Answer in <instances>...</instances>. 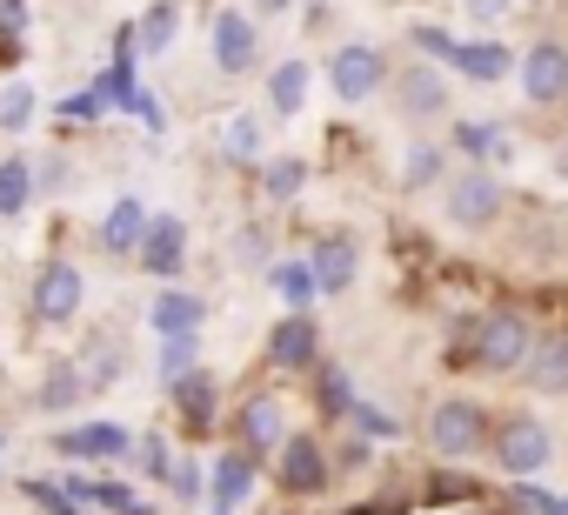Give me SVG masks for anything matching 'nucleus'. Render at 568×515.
Here are the masks:
<instances>
[{"label":"nucleus","mask_w":568,"mask_h":515,"mask_svg":"<svg viewBox=\"0 0 568 515\" xmlns=\"http://www.w3.org/2000/svg\"><path fill=\"white\" fill-rule=\"evenodd\" d=\"M528 342H535V322H528V315H515V309H488V315L468 329L462 362L481 368V375H508V368H521Z\"/></svg>","instance_id":"obj_1"},{"label":"nucleus","mask_w":568,"mask_h":515,"mask_svg":"<svg viewBox=\"0 0 568 515\" xmlns=\"http://www.w3.org/2000/svg\"><path fill=\"white\" fill-rule=\"evenodd\" d=\"M488 428H495V415H488L481 402L448 395V402L428 415V448H435L442 462H468V455H481V448H488Z\"/></svg>","instance_id":"obj_2"},{"label":"nucleus","mask_w":568,"mask_h":515,"mask_svg":"<svg viewBox=\"0 0 568 515\" xmlns=\"http://www.w3.org/2000/svg\"><path fill=\"white\" fill-rule=\"evenodd\" d=\"M81 302H88V275L74 262H41V275L28 282V322H41V329L74 322Z\"/></svg>","instance_id":"obj_3"},{"label":"nucleus","mask_w":568,"mask_h":515,"mask_svg":"<svg viewBox=\"0 0 568 515\" xmlns=\"http://www.w3.org/2000/svg\"><path fill=\"white\" fill-rule=\"evenodd\" d=\"M488 455H495L501 475H541L548 455H555V435H548L535 415H508V422L488 428Z\"/></svg>","instance_id":"obj_4"},{"label":"nucleus","mask_w":568,"mask_h":515,"mask_svg":"<svg viewBox=\"0 0 568 515\" xmlns=\"http://www.w3.org/2000/svg\"><path fill=\"white\" fill-rule=\"evenodd\" d=\"M382 81H388V54H382V48H368V41L335 48V61H328V88H335L348 108H355V101H375Z\"/></svg>","instance_id":"obj_5"},{"label":"nucleus","mask_w":568,"mask_h":515,"mask_svg":"<svg viewBox=\"0 0 568 515\" xmlns=\"http://www.w3.org/2000/svg\"><path fill=\"white\" fill-rule=\"evenodd\" d=\"M134 262H141L148 275L174 282V275L187 269V221H181V214H148V228H141V241H134Z\"/></svg>","instance_id":"obj_6"},{"label":"nucleus","mask_w":568,"mask_h":515,"mask_svg":"<svg viewBox=\"0 0 568 515\" xmlns=\"http://www.w3.org/2000/svg\"><path fill=\"white\" fill-rule=\"evenodd\" d=\"M501 214V174H488L481 161L468 168V174H455V188H448V221L455 228H488Z\"/></svg>","instance_id":"obj_7"},{"label":"nucleus","mask_w":568,"mask_h":515,"mask_svg":"<svg viewBox=\"0 0 568 515\" xmlns=\"http://www.w3.org/2000/svg\"><path fill=\"white\" fill-rule=\"evenodd\" d=\"M274 475H281V488H288V495H322V482H328V455H322V442H315V435H281V448H274Z\"/></svg>","instance_id":"obj_8"},{"label":"nucleus","mask_w":568,"mask_h":515,"mask_svg":"<svg viewBox=\"0 0 568 515\" xmlns=\"http://www.w3.org/2000/svg\"><path fill=\"white\" fill-rule=\"evenodd\" d=\"M521 94H528L535 108L568 101V48H561V41H535V48L521 54Z\"/></svg>","instance_id":"obj_9"},{"label":"nucleus","mask_w":568,"mask_h":515,"mask_svg":"<svg viewBox=\"0 0 568 515\" xmlns=\"http://www.w3.org/2000/svg\"><path fill=\"white\" fill-rule=\"evenodd\" d=\"M281 435H288V415H281V402L261 388V395H247L241 402V415H234V442H241V455H274L281 448Z\"/></svg>","instance_id":"obj_10"},{"label":"nucleus","mask_w":568,"mask_h":515,"mask_svg":"<svg viewBox=\"0 0 568 515\" xmlns=\"http://www.w3.org/2000/svg\"><path fill=\"white\" fill-rule=\"evenodd\" d=\"M254 61H261L254 21H247L241 8H221V14H214V68H221V74H254Z\"/></svg>","instance_id":"obj_11"},{"label":"nucleus","mask_w":568,"mask_h":515,"mask_svg":"<svg viewBox=\"0 0 568 515\" xmlns=\"http://www.w3.org/2000/svg\"><path fill=\"white\" fill-rule=\"evenodd\" d=\"M54 448H61L68 462H121V455L134 448V435H128L121 422H74V428L54 435Z\"/></svg>","instance_id":"obj_12"},{"label":"nucleus","mask_w":568,"mask_h":515,"mask_svg":"<svg viewBox=\"0 0 568 515\" xmlns=\"http://www.w3.org/2000/svg\"><path fill=\"white\" fill-rule=\"evenodd\" d=\"M355 269H362L355 234H322L315 254H308V275H315L322 295H348V289H355Z\"/></svg>","instance_id":"obj_13"},{"label":"nucleus","mask_w":568,"mask_h":515,"mask_svg":"<svg viewBox=\"0 0 568 515\" xmlns=\"http://www.w3.org/2000/svg\"><path fill=\"white\" fill-rule=\"evenodd\" d=\"M267 362H274V368H315V362H322V329L288 309V322L267 329Z\"/></svg>","instance_id":"obj_14"},{"label":"nucleus","mask_w":568,"mask_h":515,"mask_svg":"<svg viewBox=\"0 0 568 515\" xmlns=\"http://www.w3.org/2000/svg\"><path fill=\"white\" fill-rule=\"evenodd\" d=\"M521 382L535 395H568V335H535L521 355Z\"/></svg>","instance_id":"obj_15"},{"label":"nucleus","mask_w":568,"mask_h":515,"mask_svg":"<svg viewBox=\"0 0 568 515\" xmlns=\"http://www.w3.org/2000/svg\"><path fill=\"white\" fill-rule=\"evenodd\" d=\"M395 101H402V121H442L448 114V81L435 68H402Z\"/></svg>","instance_id":"obj_16"},{"label":"nucleus","mask_w":568,"mask_h":515,"mask_svg":"<svg viewBox=\"0 0 568 515\" xmlns=\"http://www.w3.org/2000/svg\"><path fill=\"white\" fill-rule=\"evenodd\" d=\"M201 322H207V302L187 295V289H161L148 302V329L154 335H201Z\"/></svg>","instance_id":"obj_17"},{"label":"nucleus","mask_w":568,"mask_h":515,"mask_svg":"<svg viewBox=\"0 0 568 515\" xmlns=\"http://www.w3.org/2000/svg\"><path fill=\"white\" fill-rule=\"evenodd\" d=\"M207 488H214V508H227V515H234V508L247 502V488H254V455L227 448V455L214 462V482H207Z\"/></svg>","instance_id":"obj_18"},{"label":"nucleus","mask_w":568,"mask_h":515,"mask_svg":"<svg viewBox=\"0 0 568 515\" xmlns=\"http://www.w3.org/2000/svg\"><path fill=\"white\" fill-rule=\"evenodd\" d=\"M141 228H148V208H141L134 194H121V201L108 208V221H101V248H108V254H134Z\"/></svg>","instance_id":"obj_19"},{"label":"nucleus","mask_w":568,"mask_h":515,"mask_svg":"<svg viewBox=\"0 0 568 515\" xmlns=\"http://www.w3.org/2000/svg\"><path fill=\"white\" fill-rule=\"evenodd\" d=\"M81 395H88L81 368H74V362H61V368H48V375H41L34 408H41V415H68V408H81Z\"/></svg>","instance_id":"obj_20"},{"label":"nucleus","mask_w":568,"mask_h":515,"mask_svg":"<svg viewBox=\"0 0 568 515\" xmlns=\"http://www.w3.org/2000/svg\"><path fill=\"white\" fill-rule=\"evenodd\" d=\"M174 388V408L194 422V428H207L214 422V402H221V388H214V375H201V368H187V375H174L168 382Z\"/></svg>","instance_id":"obj_21"},{"label":"nucleus","mask_w":568,"mask_h":515,"mask_svg":"<svg viewBox=\"0 0 568 515\" xmlns=\"http://www.w3.org/2000/svg\"><path fill=\"white\" fill-rule=\"evenodd\" d=\"M302 101H308V61H281V68L267 74V108H274L281 121H295Z\"/></svg>","instance_id":"obj_22"},{"label":"nucleus","mask_w":568,"mask_h":515,"mask_svg":"<svg viewBox=\"0 0 568 515\" xmlns=\"http://www.w3.org/2000/svg\"><path fill=\"white\" fill-rule=\"evenodd\" d=\"M34 194H41L34 161H28V154H8V161H0V214H28Z\"/></svg>","instance_id":"obj_23"},{"label":"nucleus","mask_w":568,"mask_h":515,"mask_svg":"<svg viewBox=\"0 0 568 515\" xmlns=\"http://www.w3.org/2000/svg\"><path fill=\"white\" fill-rule=\"evenodd\" d=\"M455 68H462L468 81H481V88H488V81H501V74L515 68V54H508L501 41H468V48H455Z\"/></svg>","instance_id":"obj_24"},{"label":"nucleus","mask_w":568,"mask_h":515,"mask_svg":"<svg viewBox=\"0 0 568 515\" xmlns=\"http://www.w3.org/2000/svg\"><path fill=\"white\" fill-rule=\"evenodd\" d=\"M174 34H181V8H174V0H154V8L141 14V28H134V48L141 54H168Z\"/></svg>","instance_id":"obj_25"},{"label":"nucleus","mask_w":568,"mask_h":515,"mask_svg":"<svg viewBox=\"0 0 568 515\" xmlns=\"http://www.w3.org/2000/svg\"><path fill=\"white\" fill-rule=\"evenodd\" d=\"M267 289L288 302L295 315H308V302L322 295V289H315V275H308V262H274V269H267Z\"/></svg>","instance_id":"obj_26"},{"label":"nucleus","mask_w":568,"mask_h":515,"mask_svg":"<svg viewBox=\"0 0 568 515\" xmlns=\"http://www.w3.org/2000/svg\"><path fill=\"white\" fill-rule=\"evenodd\" d=\"M302 181H308V161H295V154H281V161H267V174H261L267 201H295V194H302Z\"/></svg>","instance_id":"obj_27"},{"label":"nucleus","mask_w":568,"mask_h":515,"mask_svg":"<svg viewBox=\"0 0 568 515\" xmlns=\"http://www.w3.org/2000/svg\"><path fill=\"white\" fill-rule=\"evenodd\" d=\"M34 108H41L34 88H28V81H8V88H0V134H21V128L34 121Z\"/></svg>","instance_id":"obj_28"},{"label":"nucleus","mask_w":568,"mask_h":515,"mask_svg":"<svg viewBox=\"0 0 568 515\" xmlns=\"http://www.w3.org/2000/svg\"><path fill=\"white\" fill-rule=\"evenodd\" d=\"M74 368H81L88 395H94V388H114V375H121V349H114V342H94V349H88Z\"/></svg>","instance_id":"obj_29"},{"label":"nucleus","mask_w":568,"mask_h":515,"mask_svg":"<svg viewBox=\"0 0 568 515\" xmlns=\"http://www.w3.org/2000/svg\"><path fill=\"white\" fill-rule=\"evenodd\" d=\"M221 148H227L234 161H254V154H261V121H254V114H227Z\"/></svg>","instance_id":"obj_30"},{"label":"nucleus","mask_w":568,"mask_h":515,"mask_svg":"<svg viewBox=\"0 0 568 515\" xmlns=\"http://www.w3.org/2000/svg\"><path fill=\"white\" fill-rule=\"evenodd\" d=\"M435 174H442V148H422V141H415V148L402 154V188L415 194V188H428Z\"/></svg>","instance_id":"obj_31"},{"label":"nucleus","mask_w":568,"mask_h":515,"mask_svg":"<svg viewBox=\"0 0 568 515\" xmlns=\"http://www.w3.org/2000/svg\"><path fill=\"white\" fill-rule=\"evenodd\" d=\"M128 455H134V468H141L148 482H168V468H174V455H168V442H161V435H141Z\"/></svg>","instance_id":"obj_32"},{"label":"nucleus","mask_w":568,"mask_h":515,"mask_svg":"<svg viewBox=\"0 0 568 515\" xmlns=\"http://www.w3.org/2000/svg\"><path fill=\"white\" fill-rule=\"evenodd\" d=\"M194 342L201 335H161V382H174V375L194 368Z\"/></svg>","instance_id":"obj_33"},{"label":"nucleus","mask_w":568,"mask_h":515,"mask_svg":"<svg viewBox=\"0 0 568 515\" xmlns=\"http://www.w3.org/2000/svg\"><path fill=\"white\" fill-rule=\"evenodd\" d=\"M322 408H328V415H348V408H355L348 375H342V368H328V362H322Z\"/></svg>","instance_id":"obj_34"},{"label":"nucleus","mask_w":568,"mask_h":515,"mask_svg":"<svg viewBox=\"0 0 568 515\" xmlns=\"http://www.w3.org/2000/svg\"><path fill=\"white\" fill-rule=\"evenodd\" d=\"M455 141H462L475 161H488V154L501 148V134H495V128H475V121H462V128H455Z\"/></svg>","instance_id":"obj_35"},{"label":"nucleus","mask_w":568,"mask_h":515,"mask_svg":"<svg viewBox=\"0 0 568 515\" xmlns=\"http://www.w3.org/2000/svg\"><path fill=\"white\" fill-rule=\"evenodd\" d=\"M348 422H355L362 435H395V415H382V408H368V402H355V408H348Z\"/></svg>","instance_id":"obj_36"},{"label":"nucleus","mask_w":568,"mask_h":515,"mask_svg":"<svg viewBox=\"0 0 568 515\" xmlns=\"http://www.w3.org/2000/svg\"><path fill=\"white\" fill-rule=\"evenodd\" d=\"M168 482H174V495H181V502H201V488H207L194 462H174V468H168Z\"/></svg>","instance_id":"obj_37"},{"label":"nucleus","mask_w":568,"mask_h":515,"mask_svg":"<svg viewBox=\"0 0 568 515\" xmlns=\"http://www.w3.org/2000/svg\"><path fill=\"white\" fill-rule=\"evenodd\" d=\"M28 34V0H0V41H21Z\"/></svg>","instance_id":"obj_38"},{"label":"nucleus","mask_w":568,"mask_h":515,"mask_svg":"<svg viewBox=\"0 0 568 515\" xmlns=\"http://www.w3.org/2000/svg\"><path fill=\"white\" fill-rule=\"evenodd\" d=\"M415 48H422V54H435V61H455V48H462V41H448L442 28H415Z\"/></svg>","instance_id":"obj_39"},{"label":"nucleus","mask_w":568,"mask_h":515,"mask_svg":"<svg viewBox=\"0 0 568 515\" xmlns=\"http://www.w3.org/2000/svg\"><path fill=\"white\" fill-rule=\"evenodd\" d=\"M101 108H108V101H101V88H88V94H68V101H61V114H68V121H94Z\"/></svg>","instance_id":"obj_40"},{"label":"nucleus","mask_w":568,"mask_h":515,"mask_svg":"<svg viewBox=\"0 0 568 515\" xmlns=\"http://www.w3.org/2000/svg\"><path fill=\"white\" fill-rule=\"evenodd\" d=\"M295 0H254V14H288Z\"/></svg>","instance_id":"obj_41"},{"label":"nucleus","mask_w":568,"mask_h":515,"mask_svg":"<svg viewBox=\"0 0 568 515\" xmlns=\"http://www.w3.org/2000/svg\"><path fill=\"white\" fill-rule=\"evenodd\" d=\"M68 515H81V502H74V508H68Z\"/></svg>","instance_id":"obj_42"},{"label":"nucleus","mask_w":568,"mask_h":515,"mask_svg":"<svg viewBox=\"0 0 568 515\" xmlns=\"http://www.w3.org/2000/svg\"><path fill=\"white\" fill-rule=\"evenodd\" d=\"M214 515H227V508H214Z\"/></svg>","instance_id":"obj_43"}]
</instances>
